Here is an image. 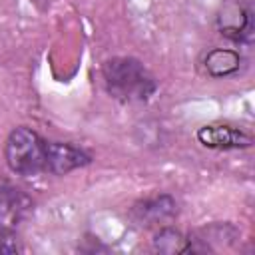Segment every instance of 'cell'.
I'll return each instance as SVG.
<instances>
[{
	"label": "cell",
	"mask_w": 255,
	"mask_h": 255,
	"mask_svg": "<svg viewBox=\"0 0 255 255\" xmlns=\"http://www.w3.org/2000/svg\"><path fill=\"white\" fill-rule=\"evenodd\" d=\"M4 159L18 175H38L46 169V141L30 128H14L4 143Z\"/></svg>",
	"instance_id": "obj_2"
},
{
	"label": "cell",
	"mask_w": 255,
	"mask_h": 255,
	"mask_svg": "<svg viewBox=\"0 0 255 255\" xmlns=\"http://www.w3.org/2000/svg\"><path fill=\"white\" fill-rule=\"evenodd\" d=\"M34 201L20 189L6 187L0 189V231L12 233L16 231L32 213Z\"/></svg>",
	"instance_id": "obj_4"
},
{
	"label": "cell",
	"mask_w": 255,
	"mask_h": 255,
	"mask_svg": "<svg viewBox=\"0 0 255 255\" xmlns=\"http://www.w3.org/2000/svg\"><path fill=\"white\" fill-rule=\"evenodd\" d=\"M90 163V155L72 145L62 141H46V169L56 175H66L78 167Z\"/></svg>",
	"instance_id": "obj_6"
},
{
	"label": "cell",
	"mask_w": 255,
	"mask_h": 255,
	"mask_svg": "<svg viewBox=\"0 0 255 255\" xmlns=\"http://www.w3.org/2000/svg\"><path fill=\"white\" fill-rule=\"evenodd\" d=\"M219 32L233 42H251L253 38V12L243 0H227L217 14Z\"/></svg>",
	"instance_id": "obj_3"
},
{
	"label": "cell",
	"mask_w": 255,
	"mask_h": 255,
	"mask_svg": "<svg viewBox=\"0 0 255 255\" xmlns=\"http://www.w3.org/2000/svg\"><path fill=\"white\" fill-rule=\"evenodd\" d=\"M102 76L112 98L120 102H147L157 92V82L151 72L135 58L118 56L102 66Z\"/></svg>",
	"instance_id": "obj_1"
},
{
	"label": "cell",
	"mask_w": 255,
	"mask_h": 255,
	"mask_svg": "<svg viewBox=\"0 0 255 255\" xmlns=\"http://www.w3.org/2000/svg\"><path fill=\"white\" fill-rule=\"evenodd\" d=\"M153 249L159 253H187L191 251V239H187L181 231L171 229V227H163L155 233L153 237Z\"/></svg>",
	"instance_id": "obj_9"
},
{
	"label": "cell",
	"mask_w": 255,
	"mask_h": 255,
	"mask_svg": "<svg viewBox=\"0 0 255 255\" xmlns=\"http://www.w3.org/2000/svg\"><path fill=\"white\" fill-rule=\"evenodd\" d=\"M16 251H20L18 239H14L10 233H6V235L0 239V253H16Z\"/></svg>",
	"instance_id": "obj_10"
},
{
	"label": "cell",
	"mask_w": 255,
	"mask_h": 255,
	"mask_svg": "<svg viewBox=\"0 0 255 255\" xmlns=\"http://www.w3.org/2000/svg\"><path fill=\"white\" fill-rule=\"evenodd\" d=\"M175 215H177V201L167 193L141 199L131 207V217L139 225H147V227L161 225L173 219Z\"/></svg>",
	"instance_id": "obj_7"
},
{
	"label": "cell",
	"mask_w": 255,
	"mask_h": 255,
	"mask_svg": "<svg viewBox=\"0 0 255 255\" xmlns=\"http://www.w3.org/2000/svg\"><path fill=\"white\" fill-rule=\"evenodd\" d=\"M197 139L205 147H213V149H243V147H251L253 143V137L249 133H245L239 128L223 126V124H211L199 128Z\"/></svg>",
	"instance_id": "obj_5"
},
{
	"label": "cell",
	"mask_w": 255,
	"mask_h": 255,
	"mask_svg": "<svg viewBox=\"0 0 255 255\" xmlns=\"http://www.w3.org/2000/svg\"><path fill=\"white\" fill-rule=\"evenodd\" d=\"M203 66H205V72L211 78H227V76L239 72L241 56L235 50L215 48V50L207 52V56L203 58Z\"/></svg>",
	"instance_id": "obj_8"
}]
</instances>
